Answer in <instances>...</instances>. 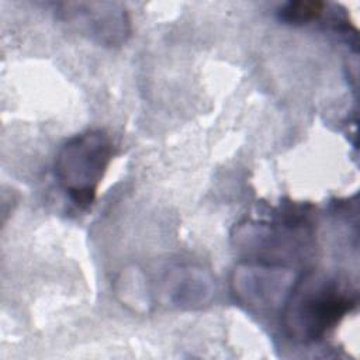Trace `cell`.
<instances>
[{
    "instance_id": "obj_2",
    "label": "cell",
    "mask_w": 360,
    "mask_h": 360,
    "mask_svg": "<svg viewBox=\"0 0 360 360\" xmlns=\"http://www.w3.org/2000/svg\"><path fill=\"white\" fill-rule=\"evenodd\" d=\"M114 156V143L104 129H89L69 139L55 160L59 186L79 208H87Z\"/></svg>"
},
{
    "instance_id": "obj_3",
    "label": "cell",
    "mask_w": 360,
    "mask_h": 360,
    "mask_svg": "<svg viewBox=\"0 0 360 360\" xmlns=\"http://www.w3.org/2000/svg\"><path fill=\"white\" fill-rule=\"evenodd\" d=\"M322 11V4L316 1H291L287 3L278 15L283 21L290 24H305L316 18Z\"/></svg>"
},
{
    "instance_id": "obj_1",
    "label": "cell",
    "mask_w": 360,
    "mask_h": 360,
    "mask_svg": "<svg viewBox=\"0 0 360 360\" xmlns=\"http://www.w3.org/2000/svg\"><path fill=\"white\" fill-rule=\"evenodd\" d=\"M356 305V295L336 280L308 273L291 290L283 311V325L291 339H321Z\"/></svg>"
}]
</instances>
